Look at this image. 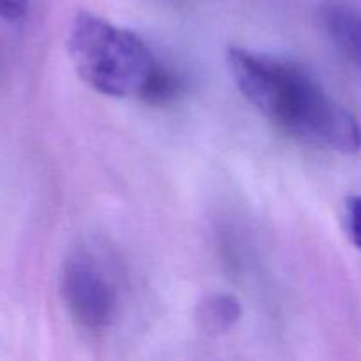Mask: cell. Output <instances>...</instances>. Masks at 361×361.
<instances>
[{
  "instance_id": "1",
  "label": "cell",
  "mask_w": 361,
  "mask_h": 361,
  "mask_svg": "<svg viewBox=\"0 0 361 361\" xmlns=\"http://www.w3.org/2000/svg\"><path fill=\"white\" fill-rule=\"evenodd\" d=\"M228 67L243 97L284 130L342 154L361 148L358 120L302 67L236 46Z\"/></svg>"
},
{
  "instance_id": "2",
  "label": "cell",
  "mask_w": 361,
  "mask_h": 361,
  "mask_svg": "<svg viewBox=\"0 0 361 361\" xmlns=\"http://www.w3.org/2000/svg\"><path fill=\"white\" fill-rule=\"evenodd\" d=\"M69 55L81 80L111 97L143 99L162 66L143 39L87 11L71 25Z\"/></svg>"
},
{
  "instance_id": "3",
  "label": "cell",
  "mask_w": 361,
  "mask_h": 361,
  "mask_svg": "<svg viewBox=\"0 0 361 361\" xmlns=\"http://www.w3.org/2000/svg\"><path fill=\"white\" fill-rule=\"evenodd\" d=\"M62 296L71 316L88 330L109 326L116 300L111 284L101 268L83 254H74L62 270Z\"/></svg>"
},
{
  "instance_id": "4",
  "label": "cell",
  "mask_w": 361,
  "mask_h": 361,
  "mask_svg": "<svg viewBox=\"0 0 361 361\" xmlns=\"http://www.w3.org/2000/svg\"><path fill=\"white\" fill-rule=\"evenodd\" d=\"M319 18L331 42L361 69V13L345 2L331 0L321 7Z\"/></svg>"
},
{
  "instance_id": "5",
  "label": "cell",
  "mask_w": 361,
  "mask_h": 361,
  "mask_svg": "<svg viewBox=\"0 0 361 361\" xmlns=\"http://www.w3.org/2000/svg\"><path fill=\"white\" fill-rule=\"evenodd\" d=\"M242 317V305L231 295H210L197 305L196 319L208 335H221L231 330Z\"/></svg>"
},
{
  "instance_id": "6",
  "label": "cell",
  "mask_w": 361,
  "mask_h": 361,
  "mask_svg": "<svg viewBox=\"0 0 361 361\" xmlns=\"http://www.w3.org/2000/svg\"><path fill=\"white\" fill-rule=\"evenodd\" d=\"M345 229L358 249H361V196H351L345 201Z\"/></svg>"
},
{
  "instance_id": "7",
  "label": "cell",
  "mask_w": 361,
  "mask_h": 361,
  "mask_svg": "<svg viewBox=\"0 0 361 361\" xmlns=\"http://www.w3.org/2000/svg\"><path fill=\"white\" fill-rule=\"evenodd\" d=\"M30 0H0V18L4 20H20L28 11Z\"/></svg>"
}]
</instances>
